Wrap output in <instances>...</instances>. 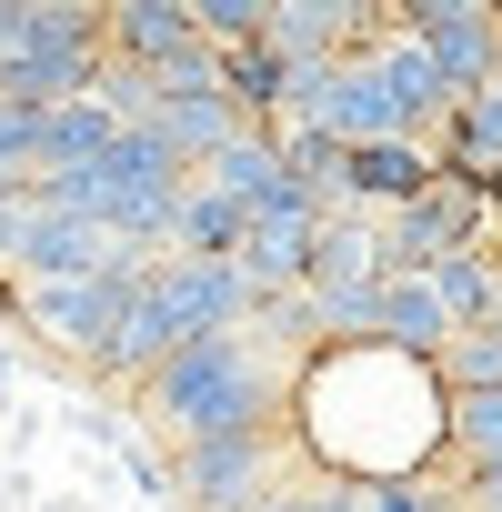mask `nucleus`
Masks as SVG:
<instances>
[{
    "label": "nucleus",
    "mask_w": 502,
    "mask_h": 512,
    "mask_svg": "<svg viewBox=\"0 0 502 512\" xmlns=\"http://www.w3.org/2000/svg\"><path fill=\"white\" fill-rule=\"evenodd\" d=\"M292 382L302 362L272 342V332H211V342H181L151 382H141V412L181 442H221V432H292Z\"/></svg>",
    "instance_id": "1"
},
{
    "label": "nucleus",
    "mask_w": 502,
    "mask_h": 512,
    "mask_svg": "<svg viewBox=\"0 0 502 512\" xmlns=\"http://www.w3.org/2000/svg\"><path fill=\"white\" fill-rule=\"evenodd\" d=\"M101 11H61V0H21L11 11V51H0V101L21 111H61V101H91L101 81Z\"/></svg>",
    "instance_id": "2"
},
{
    "label": "nucleus",
    "mask_w": 502,
    "mask_h": 512,
    "mask_svg": "<svg viewBox=\"0 0 502 512\" xmlns=\"http://www.w3.org/2000/svg\"><path fill=\"white\" fill-rule=\"evenodd\" d=\"M292 432H221V442H181L171 452V492L191 512H262L282 492Z\"/></svg>",
    "instance_id": "3"
},
{
    "label": "nucleus",
    "mask_w": 502,
    "mask_h": 512,
    "mask_svg": "<svg viewBox=\"0 0 502 512\" xmlns=\"http://www.w3.org/2000/svg\"><path fill=\"white\" fill-rule=\"evenodd\" d=\"M492 231H502L492 191H472V181H432L422 201H402V211L382 221V251H392V272H442L452 251H502Z\"/></svg>",
    "instance_id": "4"
},
{
    "label": "nucleus",
    "mask_w": 502,
    "mask_h": 512,
    "mask_svg": "<svg viewBox=\"0 0 502 512\" xmlns=\"http://www.w3.org/2000/svg\"><path fill=\"white\" fill-rule=\"evenodd\" d=\"M312 241H322V201L292 181L282 201L251 211V231H241V251H231V272L251 282V302H282V292L312 282Z\"/></svg>",
    "instance_id": "5"
},
{
    "label": "nucleus",
    "mask_w": 502,
    "mask_h": 512,
    "mask_svg": "<svg viewBox=\"0 0 502 512\" xmlns=\"http://www.w3.org/2000/svg\"><path fill=\"white\" fill-rule=\"evenodd\" d=\"M402 31L422 41V61L442 71L452 101H472V91L502 71V11H482V0H412Z\"/></svg>",
    "instance_id": "6"
},
{
    "label": "nucleus",
    "mask_w": 502,
    "mask_h": 512,
    "mask_svg": "<svg viewBox=\"0 0 502 512\" xmlns=\"http://www.w3.org/2000/svg\"><path fill=\"white\" fill-rule=\"evenodd\" d=\"M141 292H151V312L181 342H211V332H241L251 322V282L231 262H181V251H161V262L141 272Z\"/></svg>",
    "instance_id": "7"
},
{
    "label": "nucleus",
    "mask_w": 502,
    "mask_h": 512,
    "mask_svg": "<svg viewBox=\"0 0 502 512\" xmlns=\"http://www.w3.org/2000/svg\"><path fill=\"white\" fill-rule=\"evenodd\" d=\"M151 262H121V272H101V282H21V322L41 332V342H61V352H101L111 342V322H121V302H131V282H141Z\"/></svg>",
    "instance_id": "8"
},
{
    "label": "nucleus",
    "mask_w": 502,
    "mask_h": 512,
    "mask_svg": "<svg viewBox=\"0 0 502 512\" xmlns=\"http://www.w3.org/2000/svg\"><path fill=\"white\" fill-rule=\"evenodd\" d=\"M442 181V161H432V141H362V151H342V201L352 211H402V201H422Z\"/></svg>",
    "instance_id": "9"
},
{
    "label": "nucleus",
    "mask_w": 502,
    "mask_h": 512,
    "mask_svg": "<svg viewBox=\"0 0 502 512\" xmlns=\"http://www.w3.org/2000/svg\"><path fill=\"white\" fill-rule=\"evenodd\" d=\"M392 282V251H382V211H322V241H312V282L302 292H372Z\"/></svg>",
    "instance_id": "10"
},
{
    "label": "nucleus",
    "mask_w": 502,
    "mask_h": 512,
    "mask_svg": "<svg viewBox=\"0 0 502 512\" xmlns=\"http://www.w3.org/2000/svg\"><path fill=\"white\" fill-rule=\"evenodd\" d=\"M101 51L131 61V71H171V61H191V51H201L191 0H121V11H101Z\"/></svg>",
    "instance_id": "11"
},
{
    "label": "nucleus",
    "mask_w": 502,
    "mask_h": 512,
    "mask_svg": "<svg viewBox=\"0 0 502 512\" xmlns=\"http://www.w3.org/2000/svg\"><path fill=\"white\" fill-rule=\"evenodd\" d=\"M382 352L442 372V352H452V312H442V292H432L422 272H392V282H382Z\"/></svg>",
    "instance_id": "12"
},
{
    "label": "nucleus",
    "mask_w": 502,
    "mask_h": 512,
    "mask_svg": "<svg viewBox=\"0 0 502 512\" xmlns=\"http://www.w3.org/2000/svg\"><path fill=\"white\" fill-rule=\"evenodd\" d=\"M201 181H211V191H231L241 211H262V201H282V191H292V171H282V141H272V131H241Z\"/></svg>",
    "instance_id": "13"
},
{
    "label": "nucleus",
    "mask_w": 502,
    "mask_h": 512,
    "mask_svg": "<svg viewBox=\"0 0 502 512\" xmlns=\"http://www.w3.org/2000/svg\"><path fill=\"white\" fill-rule=\"evenodd\" d=\"M432 292H442V312H452V332H482L492 322V302H502V251H452L442 272H422Z\"/></svg>",
    "instance_id": "14"
},
{
    "label": "nucleus",
    "mask_w": 502,
    "mask_h": 512,
    "mask_svg": "<svg viewBox=\"0 0 502 512\" xmlns=\"http://www.w3.org/2000/svg\"><path fill=\"white\" fill-rule=\"evenodd\" d=\"M442 462H452V472H492V462H502V392H452Z\"/></svg>",
    "instance_id": "15"
},
{
    "label": "nucleus",
    "mask_w": 502,
    "mask_h": 512,
    "mask_svg": "<svg viewBox=\"0 0 502 512\" xmlns=\"http://www.w3.org/2000/svg\"><path fill=\"white\" fill-rule=\"evenodd\" d=\"M442 392H502V302H492L482 332H452V352H442Z\"/></svg>",
    "instance_id": "16"
},
{
    "label": "nucleus",
    "mask_w": 502,
    "mask_h": 512,
    "mask_svg": "<svg viewBox=\"0 0 502 512\" xmlns=\"http://www.w3.org/2000/svg\"><path fill=\"white\" fill-rule=\"evenodd\" d=\"M41 121H51V111H21V101H0V201L41 181Z\"/></svg>",
    "instance_id": "17"
},
{
    "label": "nucleus",
    "mask_w": 502,
    "mask_h": 512,
    "mask_svg": "<svg viewBox=\"0 0 502 512\" xmlns=\"http://www.w3.org/2000/svg\"><path fill=\"white\" fill-rule=\"evenodd\" d=\"M262 512H362V482H332V472H302V482H282Z\"/></svg>",
    "instance_id": "18"
},
{
    "label": "nucleus",
    "mask_w": 502,
    "mask_h": 512,
    "mask_svg": "<svg viewBox=\"0 0 502 512\" xmlns=\"http://www.w3.org/2000/svg\"><path fill=\"white\" fill-rule=\"evenodd\" d=\"M362 512H462V502H452V482L422 472V482H362Z\"/></svg>",
    "instance_id": "19"
},
{
    "label": "nucleus",
    "mask_w": 502,
    "mask_h": 512,
    "mask_svg": "<svg viewBox=\"0 0 502 512\" xmlns=\"http://www.w3.org/2000/svg\"><path fill=\"white\" fill-rule=\"evenodd\" d=\"M11 11H21V0H0V51H11Z\"/></svg>",
    "instance_id": "20"
}]
</instances>
